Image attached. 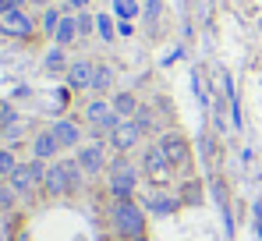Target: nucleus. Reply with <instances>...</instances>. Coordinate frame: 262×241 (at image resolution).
Masks as SVG:
<instances>
[{
	"label": "nucleus",
	"mask_w": 262,
	"mask_h": 241,
	"mask_svg": "<svg viewBox=\"0 0 262 241\" xmlns=\"http://www.w3.org/2000/svg\"><path fill=\"white\" fill-rule=\"evenodd\" d=\"M60 18H64V14H60L57 7H46V14H43V22H39V29H43L46 36H53V32H57V25H60Z\"/></svg>",
	"instance_id": "22"
},
{
	"label": "nucleus",
	"mask_w": 262,
	"mask_h": 241,
	"mask_svg": "<svg viewBox=\"0 0 262 241\" xmlns=\"http://www.w3.org/2000/svg\"><path fill=\"white\" fill-rule=\"evenodd\" d=\"M114 89V71L106 68V64H96V78H92V92L96 96H106Z\"/></svg>",
	"instance_id": "16"
},
{
	"label": "nucleus",
	"mask_w": 262,
	"mask_h": 241,
	"mask_svg": "<svg viewBox=\"0 0 262 241\" xmlns=\"http://www.w3.org/2000/svg\"><path fill=\"white\" fill-rule=\"evenodd\" d=\"M142 167H145V177H149L152 185H160V188L174 177V167H170V160L163 156L160 142H156V146H145V160H142Z\"/></svg>",
	"instance_id": "6"
},
{
	"label": "nucleus",
	"mask_w": 262,
	"mask_h": 241,
	"mask_svg": "<svg viewBox=\"0 0 262 241\" xmlns=\"http://www.w3.org/2000/svg\"><path fill=\"white\" fill-rule=\"evenodd\" d=\"M50 131H53V138L60 142V149H78V146H82V128L71 117H57L50 124Z\"/></svg>",
	"instance_id": "12"
},
{
	"label": "nucleus",
	"mask_w": 262,
	"mask_h": 241,
	"mask_svg": "<svg viewBox=\"0 0 262 241\" xmlns=\"http://www.w3.org/2000/svg\"><path fill=\"white\" fill-rule=\"evenodd\" d=\"M96 29H99V36H103L106 43L117 36V32H114V22H110V14H99V18H96Z\"/></svg>",
	"instance_id": "23"
},
{
	"label": "nucleus",
	"mask_w": 262,
	"mask_h": 241,
	"mask_svg": "<svg viewBox=\"0 0 262 241\" xmlns=\"http://www.w3.org/2000/svg\"><path fill=\"white\" fill-rule=\"evenodd\" d=\"M0 36H7V39H32L36 36V18L29 11H21V7L4 11L0 14Z\"/></svg>",
	"instance_id": "4"
},
{
	"label": "nucleus",
	"mask_w": 262,
	"mask_h": 241,
	"mask_svg": "<svg viewBox=\"0 0 262 241\" xmlns=\"http://www.w3.org/2000/svg\"><path fill=\"white\" fill-rule=\"evenodd\" d=\"M145 209L156 213V216H170L177 209V195H170L167 188H152V192L145 195Z\"/></svg>",
	"instance_id": "14"
},
{
	"label": "nucleus",
	"mask_w": 262,
	"mask_h": 241,
	"mask_svg": "<svg viewBox=\"0 0 262 241\" xmlns=\"http://www.w3.org/2000/svg\"><path fill=\"white\" fill-rule=\"evenodd\" d=\"M114 14H117L121 22H131V18L138 14V0H114Z\"/></svg>",
	"instance_id": "21"
},
{
	"label": "nucleus",
	"mask_w": 262,
	"mask_h": 241,
	"mask_svg": "<svg viewBox=\"0 0 262 241\" xmlns=\"http://www.w3.org/2000/svg\"><path fill=\"white\" fill-rule=\"evenodd\" d=\"M43 177H46V163L43 160H29V163H18L14 174L7 177V188L21 199H32L36 188H43Z\"/></svg>",
	"instance_id": "2"
},
{
	"label": "nucleus",
	"mask_w": 262,
	"mask_h": 241,
	"mask_svg": "<svg viewBox=\"0 0 262 241\" xmlns=\"http://www.w3.org/2000/svg\"><path fill=\"white\" fill-rule=\"evenodd\" d=\"M43 192L50 195V199H60V195H71V174H68V160H60V163H46Z\"/></svg>",
	"instance_id": "7"
},
{
	"label": "nucleus",
	"mask_w": 262,
	"mask_h": 241,
	"mask_svg": "<svg viewBox=\"0 0 262 241\" xmlns=\"http://www.w3.org/2000/svg\"><path fill=\"white\" fill-rule=\"evenodd\" d=\"M85 120L96 128V131H114L124 117L114 110V103H106L103 96H96V99H89V103H85Z\"/></svg>",
	"instance_id": "5"
},
{
	"label": "nucleus",
	"mask_w": 262,
	"mask_h": 241,
	"mask_svg": "<svg viewBox=\"0 0 262 241\" xmlns=\"http://www.w3.org/2000/svg\"><path fill=\"white\" fill-rule=\"evenodd\" d=\"M0 135H4V142L14 149V142H21V135H25V124H21V117L11 120V124H4V128H0Z\"/></svg>",
	"instance_id": "20"
},
{
	"label": "nucleus",
	"mask_w": 262,
	"mask_h": 241,
	"mask_svg": "<svg viewBox=\"0 0 262 241\" xmlns=\"http://www.w3.org/2000/svg\"><path fill=\"white\" fill-rule=\"evenodd\" d=\"M43 68H46V75H60V71H68V57H64V46H53V50L46 53Z\"/></svg>",
	"instance_id": "17"
},
{
	"label": "nucleus",
	"mask_w": 262,
	"mask_h": 241,
	"mask_svg": "<svg viewBox=\"0 0 262 241\" xmlns=\"http://www.w3.org/2000/svg\"><path fill=\"white\" fill-rule=\"evenodd\" d=\"M75 22H78V36H89V29H92V18H89L85 11H82V14H78Z\"/></svg>",
	"instance_id": "24"
},
{
	"label": "nucleus",
	"mask_w": 262,
	"mask_h": 241,
	"mask_svg": "<svg viewBox=\"0 0 262 241\" xmlns=\"http://www.w3.org/2000/svg\"><path fill=\"white\" fill-rule=\"evenodd\" d=\"M142 241H145V238H142Z\"/></svg>",
	"instance_id": "29"
},
{
	"label": "nucleus",
	"mask_w": 262,
	"mask_h": 241,
	"mask_svg": "<svg viewBox=\"0 0 262 241\" xmlns=\"http://www.w3.org/2000/svg\"><path fill=\"white\" fill-rule=\"evenodd\" d=\"M0 213H4V195H0Z\"/></svg>",
	"instance_id": "28"
},
{
	"label": "nucleus",
	"mask_w": 262,
	"mask_h": 241,
	"mask_svg": "<svg viewBox=\"0 0 262 241\" xmlns=\"http://www.w3.org/2000/svg\"><path fill=\"white\" fill-rule=\"evenodd\" d=\"M75 39H78V22L71 14H64L60 25H57V32H53V46H71Z\"/></svg>",
	"instance_id": "15"
},
{
	"label": "nucleus",
	"mask_w": 262,
	"mask_h": 241,
	"mask_svg": "<svg viewBox=\"0 0 262 241\" xmlns=\"http://www.w3.org/2000/svg\"><path fill=\"white\" fill-rule=\"evenodd\" d=\"M14 167H18L14 149H11V146H0V181H7V177L14 174Z\"/></svg>",
	"instance_id": "19"
},
{
	"label": "nucleus",
	"mask_w": 262,
	"mask_h": 241,
	"mask_svg": "<svg viewBox=\"0 0 262 241\" xmlns=\"http://www.w3.org/2000/svg\"><path fill=\"white\" fill-rule=\"evenodd\" d=\"M160 149H163V156L170 160V167H177V170H184V167L191 163V149H188V142H184L177 131H167V135L160 138Z\"/></svg>",
	"instance_id": "9"
},
{
	"label": "nucleus",
	"mask_w": 262,
	"mask_h": 241,
	"mask_svg": "<svg viewBox=\"0 0 262 241\" xmlns=\"http://www.w3.org/2000/svg\"><path fill=\"white\" fill-rule=\"evenodd\" d=\"M114 110H117L124 120H131L135 114H138V99L128 96V92H121V96H114Z\"/></svg>",
	"instance_id": "18"
},
{
	"label": "nucleus",
	"mask_w": 262,
	"mask_h": 241,
	"mask_svg": "<svg viewBox=\"0 0 262 241\" xmlns=\"http://www.w3.org/2000/svg\"><path fill=\"white\" fill-rule=\"evenodd\" d=\"M60 156V142L53 138V131L46 128V131H36L32 135V160H43V163H50V160H57Z\"/></svg>",
	"instance_id": "13"
},
{
	"label": "nucleus",
	"mask_w": 262,
	"mask_h": 241,
	"mask_svg": "<svg viewBox=\"0 0 262 241\" xmlns=\"http://www.w3.org/2000/svg\"><path fill=\"white\" fill-rule=\"evenodd\" d=\"M138 142H142V124H138V120H121V124L110 131V146H114L121 156L131 153Z\"/></svg>",
	"instance_id": "10"
},
{
	"label": "nucleus",
	"mask_w": 262,
	"mask_h": 241,
	"mask_svg": "<svg viewBox=\"0 0 262 241\" xmlns=\"http://www.w3.org/2000/svg\"><path fill=\"white\" fill-rule=\"evenodd\" d=\"M106 185H110V195L114 199H131L135 188H138V167L128 156H117L106 170Z\"/></svg>",
	"instance_id": "3"
},
{
	"label": "nucleus",
	"mask_w": 262,
	"mask_h": 241,
	"mask_svg": "<svg viewBox=\"0 0 262 241\" xmlns=\"http://www.w3.org/2000/svg\"><path fill=\"white\" fill-rule=\"evenodd\" d=\"M110 227L117 231V238L142 241L145 238V213H142V206L131 199H114V206H110Z\"/></svg>",
	"instance_id": "1"
},
{
	"label": "nucleus",
	"mask_w": 262,
	"mask_h": 241,
	"mask_svg": "<svg viewBox=\"0 0 262 241\" xmlns=\"http://www.w3.org/2000/svg\"><path fill=\"white\" fill-rule=\"evenodd\" d=\"M75 160L85 170V177H96L106 167V149H103V142H89V146H78L75 149Z\"/></svg>",
	"instance_id": "8"
},
{
	"label": "nucleus",
	"mask_w": 262,
	"mask_h": 241,
	"mask_svg": "<svg viewBox=\"0 0 262 241\" xmlns=\"http://www.w3.org/2000/svg\"><path fill=\"white\" fill-rule=\"evenodd\" d=\"M21 4H25V0H0V14L11 11V7H21Z\"/></svg>",
	"instance_id": "25"
},
{
	"label": "nucleus",
	"mask_w": 262,
	"mask_h": 241,
	"mask_svg": "<svg viewBox=\"0 0 262 241\" xmlns=\"http://www.w3.org/2000/svg\"><path fill=\"white\" fill-rule=\"evenodd\" d=\"M25 4H32V7H50V0H25Z\"/></svg>",
	"instance_id": "27"
},
{
	"label": "nucleus",
	"mask_w": 262,
	"mask_h": 241,
	"mask_svg": "<svg viewBox=\"0 0 262 241\" xmlns=\"http://www.w3.org/2000/svg\"><path fill=\"white\" fill-rule=\"evenodd\" d=\"M64 78H68V85L71 89H92V78H96V64L89 61V57H78V61H71L68 64V71H64Z\"/></svg>",
	"instance_id": "11"
},
{
	"label": "nucleus",
	"mask_w": 262,
	"mask_h": 241,
	"mask_svg": "<svg viewBox=\"0 0 262 241\" xmlns=\"http://www.w3.org/2000/svg\"><path fill=\"white\" fill-rule=\"evenodd\" d=\"M60 4H68V7H75V11H85L89 0H60Z\"/></svg>",
	"instance_id": "26"
}]
</instances>
